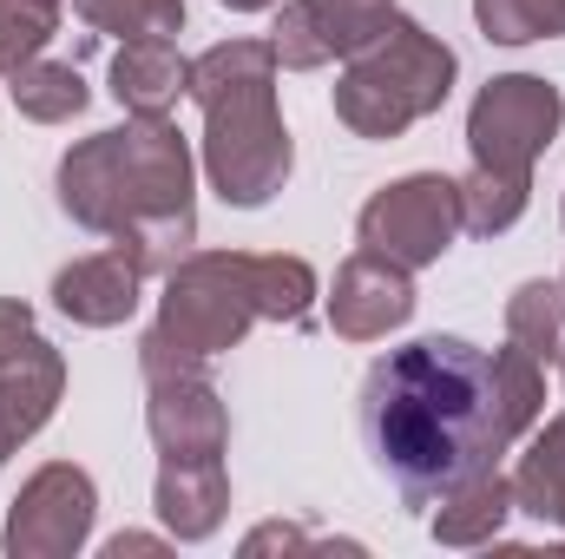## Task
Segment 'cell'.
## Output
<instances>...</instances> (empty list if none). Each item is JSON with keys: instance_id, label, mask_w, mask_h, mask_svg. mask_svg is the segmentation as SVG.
Instances as JSON below:
<instances>
[{"instance_id": "cell-1", "label": "cell", "mask_w": 565, "mask_h": 559, "mask_svg": "<svg viewBox=\"0 0 565 559\" xmlns=\"http://www.w3.org/2000/svg\"><path fill=\"white\" fill-rule=\"evenodd\" d=\"M546 376L526 349H473L460 336H422L388 349L362 382V441L408 507H434L540 421Z\"/></svg>"}, {"instance_id": "cell-2", "label": "cell", "mask_w": 565, "mask_h": 559, "mask_svg": "<svg viewBox=\"0 0 565 559\" xmlns=\"http://www.w3.org/2000/svg\"><path fill=\"white\" fill-rule=\"evenodd\" d=\"M60 204L126 244L145 271H171L191 244V151L164 113H132L126 133L73 145L60 165Z\"/></svg>"}, {"instance_id": "cell-3", "label": "cell", "mask_w": 565, "mask_h": 559, "mask_svg": "<svg viewBox=\"0 0 565 559\" xmlns=\"http://www.w3.org/2000/svg\"><path fill=\"white\" fill-rule=\"evenodd\" d=\"M277 46L270 40H224L204 60H191V99L204 106V165L224 204L257 211L289 178V133H282L270 86Z\"/></svg>"}, {"instance_id": "cell-4", "label": "cell", "mask_w": 565, "mask_h": 559, "mask_svg": "<svg viewBox=\"0 0 565 559\" xmlns=\"http://www.w3.org/2000/svg\"><path fill=\"white\" fill-rule=\"evenodd\" d=\"M309 296H316V277L296 257H191V264H171L158 336L178 356L204 362V356L231 349L250 329V316L302 323Z\"/></svg>"}, {"instance_id": "cell-5", "label": "cell", "mask_w": 565, "mask_h": 559, "mask_svg": "<svg viewBox=\"0 0 565 559\" xmlns=\"http://www.w3.org/2000/svg\"><path fill=\"white\" fill-rule=\"evenodd\" d=\"M447 86H454V53L415 20H388V33L362 46L355 66L342 73L335 119L362 139H395L447 99Z\"/></svg>"}, {"instance_id": "cell-6", "label": "cell", "mask_w": 565, "mask_h": 559, "mask_svg": "<svg viewBox=\"0 0 565 559\" xmlns=\"http://www.w3.org/2000/svg\"><path fill=\"white\" fill-rule=\"evenodd\" d=\"M565 119L559 86L546 80H493L473 113H467V145H473V171H493V178H513V184H533V158L553 145Z\"/></svg>"}, {"instance_id": "cell-7", "label": "cell", "mask_w": 565, "mask_h": 559, "mask_svg": "<svg viewBox=\"0 0 565 559\" xmlns=\"http://www.w3.org/2000/svg\"><path fill=\"white\" fill-rule=\"evenodd\" d=\"M145 376H151V441L164 461H217L231 441V415L217 389L198 376V356H178L158 329L145 336Z\"/></svg>"}, {"instance_id": "cell-8", "label": "cell", "mask_w": 565, "mask_h": 559, "mask_svg": "<svg viewBox=\"0 0 565 559\" xmlns=\"http://www.w3.org/2000/svg\"><path fill=\"white\" fill-rule=\"evenodd\" d=\"M355 231H362V251H375L402 271H422L460 238V184L434 178V171L402 178V184H388L362 204Z\"/></svg>"}, {"instance_id": "cell-9", "label": "cell", "mask_w": 565, "mask_h": 559, "mask_svg": "<svg viewBox=\"0 0 565 559\" xmlns=\"http://www.w3.org/2000/svg\"><path fill=\"white\" fill-rule=\"evenodd\" d=\"M93 514H99V494L79 467L53 461L40 467L20 500H13V520H7V553L13 559H66L86 547L93 534Z\"/></svg>"}, {"instance_id": "cell-10", "label": "cell", "mask_w": 565, "mask_h": 559, "mask_svg": "<svg viewBox=\"0 0 565 559\" xmlns=\"http://www.w3.org/2000/svg\"><path fill=\"white\" fill-rule=\"evenodd\" d=\"M395 20V0H289L277 13V66H322V60H355L375 46Z\"/></svg>"}, {"instance_id": "cell-11", "label": "cell", "mask_w": 565, "mask_h": 559, "mask_svg": "<svg viewBox=\"0 0 565 559\" xmlns=\"http://www.w3.org/2000/svg\"><path fill=\"white\" fill-rule=\"evenodd\" d=\"M408 309H415V283H408L402 264L362 251V257H349V264L335 271V296H329V323H335V336H349V342H375V336H388L395 323H408Z\"/></svg>"}, {"instance_id": "cell-12", "label": "cell", "mask_w": 565, "mask_h": 559, "mask_svg": "<svg viewBox=\"0 0 565 559\" xmlns=\"http://www.w3.org/2000/svg\"><path fill=\"white\" fill-rule=\"evenodd\" d=\"M139 277H145V264L126 244H113V251H99V257L66 264V271L53 277V303H60L73 323H86V329H113V323L132 316Z\"/></svg>"}, {"instance_id": "cell-13", "label": "cell", "mask_w": 565, "mask_h": 559, "mask_svg": "<svg viewBox=\"0 0 565 559\" xmlns=\"http://www.w3.org/2000/svg\"><path fill=\"white\" fill-rule=\"evenodd\" d=\"M60 389H66L60 356H53L40 336H20V342L0 356V428H7L13 441H26L33 428H46Z\"/></svg>"}, {"instance_id": "cell-14", "label": "cell", "mask_w": 565, "mask_h": 559, "mask_svg": "<svg viewBox=\"0 0 565 559\" xmlns=\"http://www.w3.org/2000/svg\"><path fill=\"white\" fill-rule=\"evenodd\" d=\"M231 507L224 461H164L158 467V520L178 540H211Z\"/></svg>"}, {"instance_id": "cell-15", "label": "cell", "mask_w": 565, "mask_h": 559, "mask_svg": "<svg viewBox=\"0 0 565 559\" xmlns=\"http://www.w3.org/2000/svg\"><path fill=\"white\" fill-rule=\"evenodd\" d=\"M184 86H191V60H178L171 40H126V53L113 60V93L132 113H164Z\"/></svg>"}, {"instance_id": "cell-16", "label": "cell", "mask_w": 565, "mask_h": 559, "mask_svg": "<svg viewBox=\"0 0 565 559\" xmlns=\"http://www.w3.org/2000/svg\"><path fill=\"white\" fill-rule=\"evenodd\" d=\"M507 514H513V481H500V474H473L467 487H454V494L440 500V514H434V540H440V547H487V540H500Z\"/></svg>"}, {"instance_id": "cell-17", "label": "cell", "mask_w": 565, "mask_h": 559, "mask_svg": "<svg viewBox=\"0 0 565 559\" xmlns=\"http://www.w3.org/2000/svg\"><path fill=\"white\" fill-rule=\"evenodd\" d=\"M513 507L546 520V527H565V415L546 421V434L520 454L513 467Z\"/></svg>"}, {"instance_id": "cell-18", "label": "cell", "mask_w": 565, "mask_h": 559, "mask_svg": "<svg viewBox=\"0 0 565 559\" xmlns=\"http://www.w3.org/2000/svg\"><path fill=\"white\" fill-rule=\"evenodd\" d=\"M507 336L533 362H559L565 356V283H526L507 303Z\"/></svg>"}, {"instance_id": "cell-19", "label": "cell", "mask_w": 565, "mask_h": 559, "mask_svg": "<svg viewBox=\"0 0 565 559\" xmlns=\"http://www.w3.org/2000/svg\"><path fill=\"white\" fill-rule=\"evenodd\" d=\"M13 106H20L26 119H40V126H60V119H73V113L86 106V80H79L73 66H40V60H26V66L13 73Z\"/></svg>"}, {"instance_id": "cell-20", "label": "cell", "mask_w": 565, "mask_h": 559, "mask_svg": "<svg viewBox=\"0 0 565 559\" xmlns=\"http://www.w3.org/2000/svg\"><path fill=\"white\" fill-rule=\"evenodd\" d=\"M487 40L526 46V40H559L565 33V0H473Z\"/></svg>"}, {"instance_id": "cell-21", "label": "cell", "mask_w": 565, "mask_h": 559, "mask_svg": "<svg viewBox=\"0 0 565 559\" xmlns=\"http://www.w3.org/2000/svg\"><path fill=\"white\" fill-rule=\"evenodd\" d=\"M86 27L126 33V40H171L184 27V0H79Z\"/></svg>"}, {"instance_id": "cell-22", "label": "cell", "mask_w": 565, "mask_h": 559, "mask_svg": "<svg viewBox=\"0 0 565 559\" xmlns=\"http://www.w3.org/2000/svg\"><path fill=\"white\" fill-rule=\"evenodd\" d=\"M526 191H533V184H513V178L473 171V178L460 184V231H480V238L507 231V224L526 211Z\"/></svg>"}, {"instance_id": "cell-23", "label": "cell", "mask_w": 565, "mask_h": 559, "mask_svg": "<svg viewBox=\"0 0 565 559\" xmlns=\"http://www.w3.org/2000/svg\"><path fill=\"white\" fill-rule=\"evenodd\" d=\"M60 27V0H0V73H20Z\"/></svg>"}, {"instance_id": "cell-24", "label": "cell", "mask_w": 565, "mask_h": 559, "mask_svg": "<svg viewBox=\"0 0 565 559\" xmlns=\"http://www.w3.org/2000/svg\"><path fill=\"white\" fill-rule=\"evenodd\" d=\"M20 336H33V316H26L20 303H0V356H7Z\"/></svg>"}, {"instance_id": "cell-25", "label": "cell", "mask_w": 565, "mask_h": 559, "mask_svg": "<svg viewBox=\"0 0 565 559\" xmlns=\"http://www.w3.org/2000/svg\"><path fill=\"white\" fill-rule=\"evenodd\" d=\"M106 553H113V559H126V553H158V540H145V534H119Z\"/></svg>"}, {"instance_id": "cell-26", "label": "cell", "mask_w": 565, "mask_h": 559, "mask_svg": "<svg viewBox=\"0 0 565 559\" xmlns=\"http://www.w3.org/2000/svg\"><path fill=\"white\" fill-rule=\"evenodd\" d=\"M224 7H237V13H257V7H277V0H224Z\"/></svg>"}, {"instance_id": "cell-27", "label": "cell", "mask_w": 565, "mask_h": 559, "mask_svg": "<svg viewBox=\"0 0 565 559\" xmlns=\"http://www.w3.org/2000/svg\"><path fill=\"white\" fill-rule=\"evenodd\" d=\"M7 447H13V434H7V428H0V461H7Z\"/></svg>"}, {"instance_id": "cell-28", "label": "cell", "mask_w": 565, "mask_h": 559, "mask_svg": "<svg viewBox=\"0 0 565 559\" xmlns=\"http://www.w3.org/2000/svg\"><path fill=\"white\" fill-rule=\"evenodd\" d=\"M559 362H565V356H559Z\"/></svg>"}]
</instances>
